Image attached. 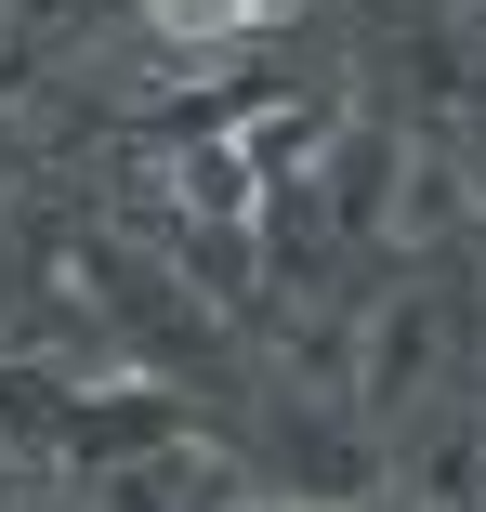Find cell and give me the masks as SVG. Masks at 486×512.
<instances>
[{
  "mask_svg": "<svg viewBox=\"0 0 486 512\" xmlns=\"http://www.w3.org/2000/svg\"><path fill=\"white\" fill-rule=\"evenodd\" d=\"M289 512H303V499H289Z\"/></svg>",
  "mask_w": 486,
  "mask_h": 512,
  "instance_id": "obj_2",
  "label": "cell"
},
{
  "mask_svg": "<svg viewBox=\"0 0 486 512\" xmlns=\"http://www.w3.org/2000/svg\"><path fill=\"white\" fill-rule=\"evenodd\" d=\"M145 14L171 40H237V27H263V0H145Z\"/></svg>",
  "mask_w": 486,
  "mask_h": 512,
  "instance_id": "obj_1",
  "label": "cell"
}]
</instances>
